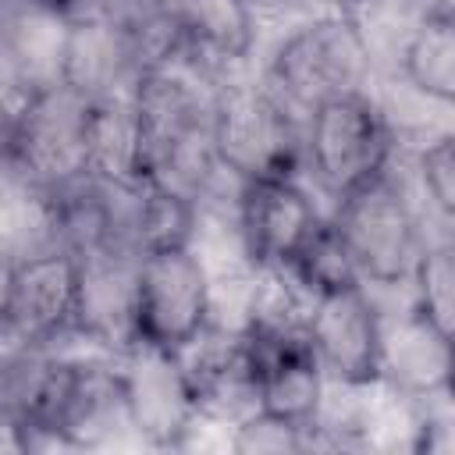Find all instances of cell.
Returning a JSON list of instances; mask_svg holds the SVG:
<instances>
[{
    "label": "cell",
    "instance_id": "30bf717a",
    "mask_svg": "<svg viewBox=\"0 0 455 455\" xmlns=\"http://www.w3.org/2000/svg\"><path fill=\"white\" fill-rule=\"evenodd\" d=\"M78 284L82 259L57 245L18 256L11 291V338L21 348H50L53 341L75 334Z\"/></svg>",
    "mask_w": 455,
    "mask_h": 455
},
{
    "label": "cell",
    "instance_id": "44dd1931",
    "mask_svg": "<svg viewBox=\"0 0 455 455\" xmlns=\"http://www.w3.org/2000/svg\"><path fill=\"white\" fill-rule=\"evenodd\" d=\"M288 270L309 288V295H327V291H338V288H348V284H363L331 217L320 220V228L309 235V242L302 245V252L288 263Z\"/></svg>",
    "mask_w": 455,
    "mask_h": 455
},
{
    "label": "cell",
    "instance_id": "e0dca14e",
    "mask_svg": "<svg viewBox=\"0 0 455 455\" xmlns=\"http://www.w3.org/2000/svg\"><path fill=\"white\" fill-rule=\"evenodd\" d=\"M395 68L412 96L423 103L451 107L455 103V18L451 4H434L402 39Z\"/></svg>",
    "mask_w": 455,
    "mask_h": 455
},
{
    "label": "cell",
    "instance_id": "cb8c5ba5",
    "mask_svg": "<svg viewBox=\"0 0 455 455\" xmlns=\"http://www.w3.org/2000/svg\"><path fill=\"white\" fill-rule=\"evenodd\" d=\"M14 263L18 256L0 249V348L4 355L21 352V345L11 338V291H14Z\"/></svg>",
    "mask_w": 455,
    "mask_h": 455
},
{
    "label": "cell",
    "instance_id": "83f0119b",
    "mask_svg": "<svg viewBox=\"0 0 455 455\" xmlns=\"http://www.w3.org/2000/svg\"><path fill=\"white\" fill-rule=\"evenodd\" d=\"M18 4H28V0H0V14L11 11V7H18Z\"/></svg>",
    "mask_w": 455,
    "mask_h": 455
},
{
    "label": "cell",
    "instance_id": "ba28073f",
    "mask_svg": "<svg viewBox=\"0 0 455 455\" xmlns=\"http://www.w3.org/2000/svg\"><path fill=\"white\" fill-rule=\"evenodd\" d=\"M323 213L299 174L235 181V231L249 267H288Z\"/></svg>",
    "mask_w": 455,
    "mask_h": 455
},
{
    "label": "cell",
    "instance_id": "7c38bea8",
    "mask_svg": "<svg viewBox=\"0 0 455 455\" xmlns=\"http://www.w3.org/2000/svg\"><path fill=\"white\" fill-rule=\"evenodd\" d=\"M139 75H142V60L135 53V43L110 11L89 4L85 11L68 18L60 82L96 100V96H128Z\"/></svg>",
    "mask_w": 455,
    "mask_h": 455
},
{
    "label": "cell",
    "instance_id": "277c9868",
    "mask_svg": "<svg viewBox=\"0 0 455 455\" xmlns=\"http://www.w3.org/2000/svg\"><path fill=\"white\" fill-rule=\"evenodd\" d=\"M302 160L338 203L380 178L395 160V128L370 89L316 103L306 114Z\"/></svg>",
    "mask_w": 455,
    "mask_h": 455
},
{
    "label": "cell",
    "instance_id": "484cf974",
    "mask_svg": "<svg viewBox=\"0 0 455 455\" xmlns=\"http://www.w3.org/2000/svg\"><path fill=\"white\" fill-rule=\"evenodd\" d=\"M36 7H43V11H50V14H60V18H71V14H78V11H85L89 4H96V0H32Z\"/></svg>",
    "mask_w": 455,
    "mask_h": 455
},
{
    "label": "cell",
    "instance_id": "4fadbf2b",
    "mask_svg": "<svg viewBox=\"0 0 455 455\" xmlns=\"http://www.w3.org/2000/svg\"><path fill=\"white\" fill-rule=\"evenodd\" d=\"M185 50L178 64L192 68L213 89L235 78L252 57L259 11L252 0H178Z\"/></svg>",
    "mask_w": 455,
    "mask_h": 455
},
{
    "label": "cell",
    "instance_id": "6da1fadb",
    "mask_svg": "<svg viewBox=\"0 0 455 455\" xmlns=\"http://www.w3.org/2000/svg\"><path fill=\"white\" fill-rule=\"evenodd\" d=\"M92 96L68 82L18 92L14 107H0V164L32 192L68 185L85 174Z\"/></svg>",
    "mask_w": 455,
    "mask_h": 455
},
{
    "label": "cell",
    "instance_id": "7402d4cb",
    "mask_svg": "<svg viewBox=\"0 0 455 455\" xmlns=\"http://www.w3.org/2000/svg\"><path fill=\"white\" fill-rule=\"evenodd\" d=\"M416 181L434 213L448 224L455 217V135L437 132L416 153Z\"/></svg>",
    "mask_w": 455,
    "mask_h": 455
},
{
    "label": "cell",
    "instance_id": "5bb4252c",
    "mask_svg": "<svg viewBox=\"0 0 455 455\" xmlns=\"http://www.w3.org/2000/svg\"><path fill=\"white\" fill-rule=\"evenodd\" d=\"M132 295H135V256H85L82 284H78V316L75 334L107 352L135 348L132 323Z\"/></svg>",
    "mask_w": 455,
    "mask_h": 455
},
{
    "label": "cell",
    "instance_id": "9a60e30c",
    "mask_svg": "<svg viewBox=\"0 0 455 455\" xmlns=\"http://www.w3.org/2000/svg\"><path fill=\"white\" fill-rule=\"evenodd\" d=\"M451 377V338L437 334L412 309L387 327L384 323V370L380 384H387L405 402L444 398Z\"/></svg>",
    "mask_w": 455,
    "mask_h": 455
},
{
    "label": "cell",
    "instance_id": "4316f807",
    "mask_svg": "<svg viewBox=\"0 0 455 455\" xmlns=\"http://www.w3.org/2000/svg\"><path fill=\"white\" fill-rule=\"evenodd\" d=\"M256 4V11H263V7H281V11H291V7H306V4H313V0H252Z\"/></svg>",
    "mask_w": 455,
    "mask_h": 455
},
{
    "label": "cell",
    "instance_id": "ac0fdd59",
    "mask_svg": "<svg viewBox=\"0 0 455 455\" xmlns=\"http://www.w3.org/2000/svg\"><path fill=\"white\" fill-rule=\"evenodd\" d=\"M85 174L114 185L142 181V135L132 96H96L89 107Z\"/></svg>",
    "mask_w": 455,
    "mask_h": 455
},
{
    "label": "cell",
    "instance_id": "9c48e42d",
    "mask_svg": "<svg viewBox=\"0 0 455 455\" xmlns=\"http://www.w3.org/2000/svg\"><path fill=\"white\" fill-rule=\"evenodd\" d=\"M121 391L128 430L149 448H181L199 427V409L174 352L132 348L121 366Z\"/></svg>",
    "mask_w": 455,
    "mask_h": 455
},
{
    "label": "cell",
    "instance_id": "f1b7e54d",
    "mask_svg": "<svg viewBox=\"0 0 455 455\" xmlns=\"http://www.w3.org/2000/svg\"><path fill=\"white\" fill-rule=\"evenodd\" d=\"M0 107H4V71H0Z\"/></svg>",
    "mask_w": 455,
    "mask_h": 455
},
{
    "label": "cell",
    "instance_id": "d4e9b609",
    "mask_svg": "<svg viewBox=\"0 0 455 455\" xmlns=\"http://www.w3.org/2000/svg\"><path fill=\"white\" fill-rule=\"evenodd\" d=\"M0 448H18V423H14V412L7 402L4 377H0Z\"/></svg>",
    "mask_w": 455,
    "mask_h": 455
},
{
    "label": "cell",
    "instance_id": "603a6c76",
    "mask_svg": "<svg viewBox=\"0 0 455 455\" xmlns=\"http://www.w3.org/2000/svg\"><path fill=\"white\" fill-rule=\"evenodd\" d=\"M231 451H245V455H263V451H306L309 448V430L295 427L288 419H277L270 412H245L242 419L231 423V437H228Z\"/></svg>",
    "mask_w": 455,
    "mask_h": 455
},
{
    "label": "cell",
    "instance_id": "5b68a950",
    "mask_svg": "<svg viewBox=\"0 0 455 455\" xmlns=\"http://www.w3.org/2000/svg\"><path fill=\"white\" fill-rule=\"evenodd\" d=\"M331 224L363 284L370 288L409 284V274L427 238L419 228V213L391 167L370 185L338 199Z\"/></svg>",
    "mask_w": 455,
    "mask_h": 455
},
{
    "label": "cell",
    "instance_id": "52a82bcc",
    "mask_svg": "<svg viewBox=\"0 0 455 455\" xmlns=\"http://www.w3.org/2000/svg\"><path fill=\"white\" fill-rule=\"evenodd\" d=\"M306 338L327 384L380 387L384 370V316L366 284H348L313 299Z\"/></svg>",
    "mask_w": 455,
    "mask_h": 455
},
{
    "label": "cell",
    "instance_id": "3957f363",
    "mask_svg": "<svg viewBox=\"0 0 455 455\" xmlns=\"http://www.w3.org/2000/svg\"><path fill=\"white\" fill-rule=\"evenodd\" d=\"M373 57L345 11H323L295 25L270 53L263 82L291 107L309 114L316 103L370 85Z\"/></svg>",
    "mask_w": 455,
    "mask_h": 455
},
{
    "label": "cell",
    "instance_id": "8fae6325",
    "mask_svg": "<svg viewBox=\"0 0 455 455\" xmlns=\"http://www.w3.org/2000/svg\"><path fill=\"white\" fill-rule=\"evenodd\" d=\"M238 331L245 338L249 363H252L256 409L313 430L323 395H327V377L316 363L309 338L306 334H259L245 327Z\"/></svg>",
    "mask_w": 455,
    "mask_h": 455
},
{
    "label": "cell",
    "instance_id": "8992f818",
    "mask_svg": "<svg viewBox=\"0 0 455 455\" xmlns=\"http://www.w3.org/2000/svg\"><path fill=\"white\" fill-rule=\"evenodd\" d=\"M213 320V277L192 245L135 256V348L181 352Z\"/></svg>",
    "mask_w": 455,
    "mask_h": 455
},
{
    "label": "cell",
    "instance_id": "7a4b0ae2",
    "mask_svg": "<svg viewBox=\"0 0 455 455\" xmlns=\"http://www.w3.org/2000/svg\"><path fill=\"white\" fill-rule=\"evenodd\" d=\"M213 156L235 181L299 174L302 132L295 110L267 85L228 78L213 89Z\"/></svg>",
    "mask_w": 455,
    "mask_h": 455
},
{
    "label": "cell",
    "instance_id": "ffe728a7",
    "mask_svg": "<svg viewBox=\"0 0 455 455\" xmlns=\"http://www.w3.org/2000/svg\"><path fill=\"white\" fill-rule=\"evenodd\" d=\"M412 302L409 309L430 323L437 334L451 338L455 323V245L448 238L427 242L423 252L416 256V267L409 274Z\"/></svg>",
    "mask_w": 455,
    "mask_h": 455
},
{
    "label": "cell",
    "instance_id": "d6986e66",
    "mask_svg": "<svg viewBox=\"0 0 455 455\" xmlns=\"http://www.w3.org/2000/svg\"><path fill=\"white\" fill-rule=\"evenodd\" d=\"M199 213H203V203H196L192 196H185L171 185H160V181H139L135 210H132L135 256L156 252V249L196 245Z\"/></svg>",
    "mask_w": 455,
    "mask_h": 455
},
{
    "label": "cell",
    "instance_id": "2e32d148",
    "mask_svg": "<svg viewBox=\"0 0 455 455\" xmlns=\"http://www.w3.org/2000/svg\"><path fill=\"white\" fill-rule=\"evenodd\" d=\"M68 18L43 7L18 4L0 14V71L14 92H32L50 82H60Z\"/></svg>",
    "mask_w": 455,
    "mask_h": 455
}]
</instances>
